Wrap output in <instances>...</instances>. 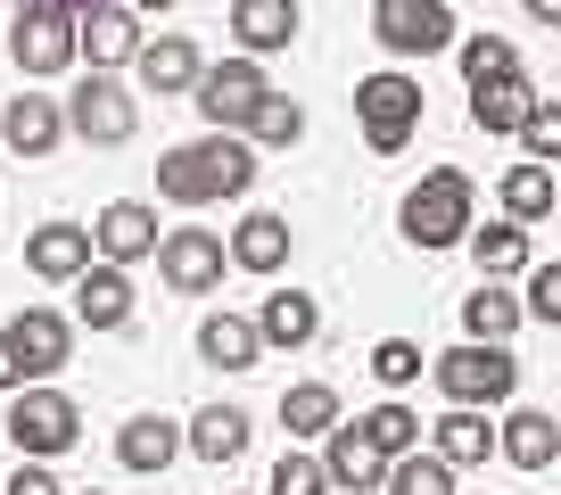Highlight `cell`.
<instances>
[{"label":"cell","mask_w":561,"mask_h":495,"mask_svg":"<svg viewBox=\"0 0 561 495\" xmlns=\"http://www.w3.org/2000/svg\"><path fill=\"white\" fill-rule=\"evenodd\" d=\"M248 182H256L248 133H198V141L158 158V198H174V207H215V198H240Z\"/></svg>","instance_id":"obj_1"},{"label":"cell","mask_w":561,"mask_h":495,"mask_svg":"<svg viewBox=\"0 0 561 495\" xmlns=\"http://www.w3.org/2000/svg\"><path fill=\"white\" fill-rule=\"evenodd\" d=\"M471 207H479V191H471V174L462 165H430V174L404 191V207H397V231L430 256V248H455V240H471Z\"/></svg>","instance_id":"obj_2"},{"label":"cell","mask_w":561,"mask_h":495,"mask_svg":"<svg viewBox=\"0 0 561 495\" xmlns=\"http://www.w3.org/2000/svg\"><path fill=\"white\" fill-rule=\"evenodd\" d=\"M0 438L18 446V462H58V454H75V446H83V405H75L67 389H50V380H34V389L9 396Z\"/></svg>","instance_id":"obj_3"},{"label":"cell","mask_w":561,"mask_h":495,"mask_svg":"<svg viewBox=\"0 0 561 495\" xmlns=\"http://www.w3.org/2000/svg\"><path fill=\"white\" fill-rule=\"evenodd\" d=\"M430 380L446 389V405H512V389H520V364H512V347H495V338H462V347L430 355Z\"/></svg>","instance_id":"obj_4"},{"label":"cell","mask_w":561,"mask_h":495,"mask_svg":"<svg viewBox=\"0 0 561 495\" xmlns=\"http://www.w3.org/2000/svg\"><path fill=\"white\" fill-rule=\"evenodd\" d=\"M9 58H18L25 83H50L83 58V34H75V9L58 0H18V25H9Z\"/></svg>","instance_id":"obj_5"},{"label":"cell","mask_w":561,"mask_h":495,"mask_svg":"<svg viewBox=\"0 0 561 495\" xmlns=\"http://www.w3.org/2000/svg\"><path fill=\"white\" fill-rule=\"evenodd\" d=\"M355 124H364V141L380 149V158H397V149L421 133V83L404 67L364 74V83H355Z\"/></svg>","instance_id":"obj_6"},{"label":"cell","mask_w":561,"mask_h":495,"mask_svg":"<svg viewBox=\"0 0 561 495\" xmlns=\"http://www.w3.org/2000/svg\"><path fill=\"white\" fill-rule=\"evenodd\" d=\"M371 42H380L388 58H438V50H462L455 9H446V0H371Z\"/></svg>","instance_id":"obj_7"},{"label":"cell","mask_w":561,"mask_h":495,"mask_svg":"<svg viewBox=\"0 0 561 495\" xmlns=\"http://www.w3.org/2000/svg\"><path fill=\"white\" fill-rule=\"evenodd\" d=\"M198 116H207V133H240L248 116H256L264 100H273V74H264V58H248V50H231L224 67H207L198 74Z\"/></svg>","instance_id":"obj_8"},{"label":"cell","mask_w":561,"mask_h":495,"mask_svg":"<svg viewBox=\"0 0 561 495\" xmlns=\"http://www.w3.org/2000/svg\"><path fill=\"white\" fill-rule=\"evenodd\" d=\"M67 124H75V141H91V149H124L140 133V100L116 83V74L91 67L83 83L67 91Z\"/></svg>","instance_id":"obj_9"},{"label":"cell","mask_w":561,"mask_h":495,"mask_svg":"<svg viewBox=\"0 0 561 495\" xmlns=\"http://www.w3.org/2000/svg\"><path fill=\"white\" fill-rule=\"evenodd\" d=\"M75 34H83V58L100 74L133 67L140 50H149V34H140V9L133 0H91V9H75Z\"/></svg>","instance_id":"obj_10"},{"label":"cell","mask_w":561,"mask_h":495,"mask_svg":"<svg viewBox=\"0 0 561 495\" xmlns=\"http://www.w3.org/2000/svg\"><path fill=\"white\" fill-rule=\"evenodd\" d=\"M224 265H231L224 231H165V248H158V273H165L174 298H207V289H224Z\"/></svg>","instance_id":"obj_11"},{"label":"cell","mask_w":561,"mask_h":495,"mask_svg":"<svg viewBox=\"0 0 561 495\" xmlns=\"http://www.w3.org/2000/svg\"><path fill=\"white\" fill-rule=\"evenodd\" d=\"M91 240H100V265H140V256L165 248V231H158V207H149V198H107Z\"/></svg>","instance_id":"obj_12"},{"label":"cell","mask_w":561,"mask_h":495,"mask_svg":"<svg viewBox=\"0 0 561 495\" xmlns=\"http://www.w3.org/2000/svg\"><path fill=\"white\" fill-rule=\"evenodd\" d=\"M100 265V240H91L83 223H42V231H25V273L34 281H83V273Z\"/></svg>","instance_id":"obj_13"},{"label":"cell","mask_w":561,"mask_h":495,"mask_svg":"<svg viewBox=\"0 0 561 495\" xmlns=\"http://www.w3.org/2000/svg\"><path fill=\"white\" fill-rule=\"evenodd\" d=\"M67 100H42V91H18V100L0 107V141L18 149V158H50L58 141H67Z\"/></svg>","instance_id":"obj_14"},{"label":"cell","mask_w":561,"mask_h":495,"mask_svg":"<svg viewBox=\"0 0 561 495\" xmlns=\"http://www.w3.org/2000/svg\"><path fill=\"white\" fill-rule=\"evenodd\" d=\"M322 471H331V487L339 495H371V487H388V454L364 438L355 422H339L331 438H322Z\"/></svg>","instance_id":"obj_15"},{"label":"cell","mask_w":561,"mask_h":495,"mask_svg":"<svg viewBox=\"0 0 561 495\" xmlns=\"http://www.w3.org/2000/svg\"><path fill=\"white\" fill-rule=\"evenodd\" d=\"M140 91H158V100H182V91H198V74H207V58H198L191 34H158L149 50L133 58Z\"/></svg>","instance_id":"obj_16"},{"label":"cell","mask_w":561,"mask_h":495,"mask_svg":"<svg viewBox=\"0 0 561 495\" xmlns=\"http://www.w3.org/2000/svg\"><path fill=\"white\" fill-rule=\"evenodd\" d=\"M9 338H18V355H25V371H34V380H50V371L75 355V322L58 314V306H25V314L9 322Z\"/></svg>","instance_id":"obj_17"},{"label":"cell","mask_w":561,"mask_h":495,"mask_svg":"<svg viewBox=\"0 0 561 495\" xmlns=\"http://www.w3.org/2000/svg\"><path fill=\"white\" fill-rule=\"evenodd\" d=\"M182 446H191V429H182V422H165V413H133V422L116 429V462H124V471H140V479H149V471H165V462H174Z\"/></svg>","instance_id":"obj_18"},{"label":"cell","mask_w":561,"mask_h":495,"mask_svg":"<svg viewBox=\"0 0 561 495\" xmlns=\"http://www.w3.org/2000/svg\"><path fill=\"white\" fill-rule=\"evenodd\" d=\"M231 42L248 58H273L298 42V0H231Z\"/></svg>","instance_id":"obj_19"},{"label":"cell","mask_w":561,"mask_h":495,"mask_svg":"<svg viewBox=\"0 0 561 495\" xmlns=\"http://www.w3.org/2000/svg\"><path fill=\"white\" fill-rule=\"evenodd\" d=\"M495 429H504V462H512V471H553V462H561V422H553V413L512 405Z\"/></svg>","instance_id":"obj_20"},{"label":"cell","mask_w":561,"mask_h":495,"mask_svg":"<svg viewBox=\"0 0 561 495\" xmlns=\"http://www.w3.org/2000/svg\"><path fill=\"white\" fill-rule=\"evenodd\" d=\"M537 116V91H528V74H488V83H471V124L479 133H520V124Z\"/></svg>","instance_id":"obj_21"},{"label":"cell","mask_w":561,"mask_h":495,"mask_svg":"<svg viewBox=\"0 0 561 495\" xmlns=\"http://www.w3.org/2000/svg\"><path fill=\"white\" fill-rule=\"evenodd\" d=\"M495 446H504V429H488V413L479 405H455L446 422H430V454H446L455 471H471V462H488Z\"/></svg>","instance_id":"obj_22"},{"label":"cell","mask_w":561,"mask_h":495,"mask_svg":"<svg viewBox=\"0 0 561 495\" xmlns=\"http://www.w3.org/2000/svg\"><path fill=\"white\" fill-rule=\"evenodd\" d=\"M75 322H91V331H124V322H133V281H124V265H91L83 281H75Z\"/></svg>","instance_id":"obj_23"},{"label":"cell","mask_w":561,"mask_h":495,"mask_svg":"<svg viewBox=\"0 0 561 495\" xmlns=\"http://www.w3.org/2000/svg\"><path fill=\"white\" fill-rule=\"evenodd\" d=\"M289 240H298V231H289V215L256 207L240 231H231V265H240V273H280V265H289Z\"/></svg>","instance_id":"obj_24"},{"label":"cell","mask_w":561,"mask_h":495,"mask_svg":"<svg viewBox=\"0 0 561 495\" xmlns=\"http://www.w3.org/2000/svg\"><path fill=\"white\" fill-rule=\"evenodd\" d=\"M198 355H207L215 371H256V355H264L256 314H207L198 322Z\"/></svg>","instance_id":"obj_25"},{"label":"cell","mask_w":561,"mask_h":495,"mask_svg":"<svg viewBox=\"0 0 561 495\" xmlns=\"http://www.w3.org/2000/svg\"><path fill=\"white\" fill-rule=\"evenodd\" d=\"M256 331H264V347H314L322 338V306L306 298V289H273V298L256 306Z\"/></svg>","instance_id":"obj_26"},{"label":"cell","mask_w":561,"mask_h":495,"mask_svg":"<svg viewBox=\"0 0 561 495\" xmlns=\"http://www.w3.org/2000/svg\"><path fill=\"white\" fill-rule=\"evenodd\" d=\"M471 265H479V281H512V273H537V248H528V223H488V231H471Z\"/></svg>","instance_id":"obj_27"},{"label":"cell","mask_w":561,"mask_h":495,"mask_svg":"<svg viewBox=\"0 0 561 495\" xmlns=\"http://www.w3.org/2000/svg\"><path fill=\"white\" fill-rule=\"evenodd\" d=\"M520 322H528V298H512L504 281H479L471 298H462V338H495V347H504Z\"/></svg>","instance_id":"obj_28"},{"label":"cell","mask_w":561,"mask_h":495,"mask_svg":"<svg viewBox=\"0 0 561 495\" xmlns=\"http://www.w3.org/2000/svg\"><path fill=\"white\" fill-rule=\"evenodd\" d=\"M280 429H289V438H331V429H339V389H331V380L280 389Z\"/></svg>","instance_id":"obj_29"},{"label":"cell","mask_w":561,"mask_h":495,"mask_svg":"<svg viewBox=\"0 0 561 495\" xmlns=\"http://www.w3.org/2000/svg\"><path fill=\"white\" fill-rule=\"evenodd\" d=\"M191 454L198 462H240L248 454V413L240 405H207L191 422Z\"/></svg>","instance_id":"obj_30"},{"label":"cell","mask_w":561,"mask_h":495,"mask_svg":"<svg viewBox=\"0 0 561 495\" xmlns=\"http://www.w3.org/2000/svg\"><path fill=\"white\" fill-rule=\"evenodd\" d=\"M553 198H561L553 165H512V174H504V215H512V223H537V215H553Z\"/></svg>","instance_id":"obj_31"},{"label":"cell","mask_w":561,"mask_h":495,"mask_svg":"<svg viewBox=\"0 0 561 495\" xmlns=\"http://www.w3.org/2000/svg\"><path fill=\"white\" fill-rule=\"evenodd\" d=\"M355 429H364V438L380 446L388 462H397V454H421V413H413V405H397V396H388V405H371Z\"/></svg>","instance_id":"obj_32"},{"label":"cell","mask_w":561,"mask_h":495,"mask_svg":"<svg viewBox=\"0 0 561 495\" xmlns=\"http://www.w3.org/2000/svg\"><path fill=\"white\" fill-rule=\"evenodd\" d=\"M380 495H455V462L446 454H397Z\"/></svg>","instance_id":"obj_33"},{"label":"cell","mask_w":561,"mask_h":495,"mask_svg":"<svg viewBox=\"0 0 561 495\" xmlns=\"http://www.w3.org/2000/svg\"><path fill=\"white\" fill-rule=\"evenodd\" d=\"M240 133H248V141H256V149H289V141H298V133H306V107L289 100V91H273V100H264L256 116L240 124Z\"/></svg>","instance_id":"obj_34"},{"label":"cell","mask_w":561,"mask_h":495,"mask_svg":"<svg viewBox=\"0 0 561 495\" xmlns=\"http://www.w3.org/2000/svg\"><path fill=\"white\" fill-rule=\"evenodd\" d=\"M462 74H471V83H488V74H520V50H512L504 34H462Z\"/></svg>","instance_id":"obj_35"},{"label":"cell","mask_w":561,"mask_h":495,"mask_svg":"<svg viewBox=\"0 0 561 495\" xmlns=\"http://www.w3.org/2000/svg\"><path fill=\"white\" fill-rule=\"evenodd\" d=\"M264 495H339L331 471H322V454H280L273 479H264Z\"/></svg>","instance_id":"obj_36"},{"label":"cell","mask_w":561,"mask_h":495,"mask_svg":"<svg viewBox=\"0 0 561 495\" xmlns=\"http://www.w3.org/2000/svg\"><path fill=\"white\" fill-rule=\"evenodd\" d=\"M520 149L528 165H561V100H537V116L520 124Z\"/></svg>","instance_id":"obj_37"},{"label":"cell","mask_w":561,"mask_h":495,"mask_svg":"<svg viewBox=\"0 0 561 495\" xmlns=\"http://www.w3.org/2000/svg\"><path fill=\"white\" fill-rule=\"evenodd\" d=\"M371 380H380V389H413L421 380V347L413 338H380V347H371Z\"/></svg>","instance_id":"obj_38"},{"label":"cell","mask_w":561,"mask_h":495,"mask_svg":"<svg viewBox=\"0 0 561 495\" xmlns=\"http://www.w3.org/2000/svg\"><path fill=\"white\" fill-rule=\"evenodd\" d=\"M528 314H537V322H553V331H561V256H553V265H537V273H528Z\"/></svg>","instance_id":"obj_39"},{"label":"cell","mask_w":561,"mask_h":495,"mask_svg":"<svg viewBox=\"0 0 561 495\" xmlns=\"http://www.w3.org/2000/svg\"><path fill=\"white\" fill-rule=\"evenodd\" d=\"M0 495H67V487L50 479V462H18V471L0 479Z\"/></svg>","instance_id":"obj_40"},{"label":"cell","mask_w":561,"mask_h":495,"mask_svg":"<svg viewBox=\"0 0 561 495\" xmlns=\"http://www.w3.org/2000/svg\"><path fill=\"white\" fill-rule=\"evenodd\" d=\"M0 389L18 396V389H34V371H25V355H18V338L0 331Z\"/></svg>","instance_id":"obj_41"},{"label":"cell","mask_w":561,"mask_h":495,"mask_svg":"<svg viewBox=\"0 0 561 495\" xmlns=\"http://www.w3.org/2000/svg\"><path fill=\"white\" fill-rule=\"evenodd\" d=\"M520 9H528L537 25H561V0H520Z\"/></svg>","instance_id":"obj_42"},{"label":"cell","mask_w":561,"mask_h":495,"mask_svg":"<svg viewBox=\"0 0 561 495\" xmlns=\"http://www.w3.org/2000/svg\"><path fill=\"white\" fill-rule=\"evenodd\" d=\"M133 9H174V0H133Z\"/></svg>","instance_id":"obj_43"},{"label":"cell","mask_w":561,"mask_h":495,"mask_svg":"<svg viewBox=\"0 0 561 495\" xmlns=\"http://www.w3.org/2000/svg\"><path fill=\"white\" fill-rule=\"evenodd\" d=\"M58 9H91V0H58Z\"/></svg>","instance_id":"obj_44"},{"label":"cell","mask_w":561,"mask_h":495,"mask_svg":"<svg viewBox=\"0 0 561 495\" xmlns=\"http://www.w3.org/2000/svg\"><path fill=\"white\" fill-rule=\"evenodd\" d=\"M83 495H100V487H83Z\"/></svg>","instance_id":"obj_45"}]
</instances>
